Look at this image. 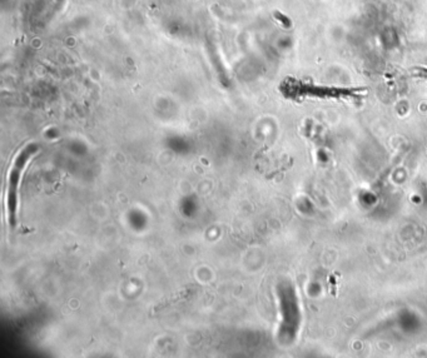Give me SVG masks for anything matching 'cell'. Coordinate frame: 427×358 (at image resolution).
<instances>
[{"label": "cell", "instance_id": "obj_1", "mask_svg": "<svg viewBox=\"0 0 427 358\" xmlns=\"http://www.w3.org/2000/svg\"><path fill=\"white\" fill-rule=\"evenodd\" d=\"M37 144L32 143L24 147L16 157L14 158L12 168H10L9 177H8L7 185V210H8V222L9 226L14 228L16 226V210H18V193L19 184H20L21 174L32 157L38 152Z\"/></svg>", "mask_w": 427, "mask_h": 358}]
</instances>
